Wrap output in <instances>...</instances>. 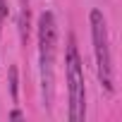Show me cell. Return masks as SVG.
Wrapping results in <instances>:
<instances>
[{"label":"cell","mask_w":122,"mask_h":122,"mask_svg":"<svg viewBox=\"0 0 122 122\" xmlns=\"http://www.w3.org/2000/svg\"><path fill=\"white\" fill-rule=\"evenodd\" d=\"M55 50H57V24L53 12H43L38 17V60H41V86L46 108L53 105V86H55Z\"/></svg>","instance_id":"cell-1"},{"label":"cell","mask_w":122,"mask_h":122,"mask_svg":"<svg viewBox=\"0 0 122 122\" xmlns=\"http://www.w3.org/2000/svg\"><path fill=\"white\" fill-rule=\"evenodd\" d=\"M65 77H67V93H70V120L81 122L86 115V89H84V67L74 43V36L67 41L65 53Z\"/></svg>","instance_id":"cell-2"},{"label":"cell","mask_w":122,"mask_h":122,"mask_svg":"<svg viewBox=\"0 0 122 122\" xmlns=\"http://www.w3.org/2000/svg\"><path fill=\"white\" fill-rule=\"evenodd\" d=\"M91 22V38H93V55H96V70L98 79L105 91L115 89L112 81V55H110V38H108V24L101 10H91L89 15Z\"/></svg>","instance_id":"cell-3"},{"label":"cell","mask_w":122,"mask_h":122,"mask_svg":"<svg viewBox=\"0 0 122 122\" xmlns=\"http://www.w3.org/2000/svg\"><path fill=\"white\" fill-rule=\"evenodd\" d=\"M10 93H12V101H17V67L15 65L10 67Z\"/></svg>","instance_id":"cell-4"},{"label":"cell","mask_w":122,"mask_h":122,"mask_svg":"<svg viewBox=\"0 0 122 122\" xmlns=\"http://www.w3.org/2000/svg\"><path fill=\"white\" fill-rule=\"evenodd\" d=\"M7 17V0H0V19Z\"/></svg>","instance_id":"cell-5"},{"label":"cell","mask_w":122,"mask_h":122,"mask_svg":"<svg viewBox=\"0 0 122 122\" xmlns=\"http://www.w3.org/2000/svg\"><path fill=\"white\" fill-rule=\"evenodd\" d=\"M22 117H24V115H22L19 110H12V112H10V120H22Z\"/></svg>","instance_id":"cell-6"}]
</instances>
